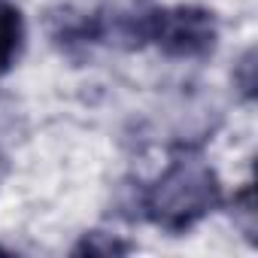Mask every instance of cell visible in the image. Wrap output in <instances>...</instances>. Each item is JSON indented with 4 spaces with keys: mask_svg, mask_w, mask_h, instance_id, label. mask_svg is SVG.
Returning a JSON list of instances; mask_svg holds the SVG:
<instances>
[{
    "mask_svg": "<svg viewBox=\"0 0 258 258\" xmlns=\"http://www.w3.org/2000/svg\"><path fill=\"white\" fill-rule=\"evenodd\" d=\"M140 46L152 43L167 58H207L216 49L219 25L204 7H164L137 13Z\"/></svg>",
    "mask_w": 258,
    "mask_h": 258,
    "instance_id": "obj_2",
    "label": "cell"
},
{
    "mask_svg": "<svg viewBox=\"0 0 258 258\" xmlns=\"http://www.w3.org/2000/svg\"><path fill=\"white\" fill-rule=\"evenodd\" d=\"M25 46V19L22 10L0 0V73L13 70Z\"/></svg>",
    "mask_w": 258,
    "mask_h": 258,
    "instance_id": "obj_3",
    "label": "cell"
},
{
    "mask_svg": "<svg viewBox=\"0 0 258 258\" xmlns=\"http://www.w3.org/2000/svg\"><path fill=\"white\" fill-rule=\"evenodd\" d=\"M252 61H255V52L249 49V52L243 55V61H240V85H243V94H246V97L255 94V76H252V73H255V64H252Z\"/></svg>",
    "mask_w": 258,
    "mask_h": 258,
    "instance_id": "obj_6",
    "label": "cell"
},
{
    "mask_svg": "<svg viewBox=\"0 0 258 258\" xmlns=\"http://www.w3.org/2000/svg\"><path fill=\"white\" fill-rule=\"evenodd\" d=\"M231 207H234V222L243 228V234L249 240H255V198H252V185H243L234 195Z\"/></svg>",
    "mask_w": 258,
    "mask_h": 258,
    "instance_id": "obj_5",
    "label": "cell"
},
{
    "mask_svg": "<svg viewBox=\"0 0 258 258\" xmlns=\"http://www.w3.org/2000/svg\"><path fill=\"white\" fill-rule=\"evenodd\" d=\"M4 173H7V161H4V155H0V179H4Z\"/></svg>",
    "mask_w": 258,
    "mask_h": 258,
    "instance_id": "obj_7",
    "label": "cell"
},
{
    "mask_svg": "<svg viewBox=\"0 0 258 258\" xmlns=\"http://www.w3.org/2000/svg\"><path fill=\"white\" fill-rule=\"evenodd\" d=\"M222 204V182L210 161L198 152H176L167 170L146 188L143 195V216L167 231L185 234L204 216H210Z\"/></svg>",
    "mask_w": 258,
    "mask_h": 258,
    "instance_id": "obj_1",
    "label": "cell"
},
{
    "mask_svg": "<svg viewBox=\"0 0 258 258\" xmlns=\"http://www.w3.org/2000/svg\"><path fill=\"white\" fill-rule=\"evenodd\" d=\"M124 252H131V243L115 240V237L100 234V231L85 234L73 249V255H124Z\"/></svg>",
    "mask_w": 258,
    "mask_h": 258,
    "instance_id": "obj_4",
    "label": "cell"
}]
</instances>
